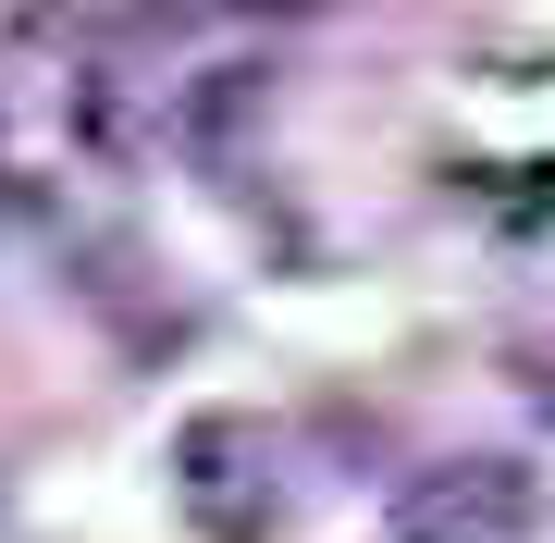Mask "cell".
<instances>
[{
    "label": "cell",
    "instance_id": "2",
    "mask_svg": "<svg viewBox=\"0 0 555 543\" xmlns=\"http://www.w3.org/2000/svg\"><path fill=\"white\" fill-rule=\"evenodd\" d=\"M506 531H531V469L518 457H456L408 506V543H506Z\"/></svg>",
    "mask_w": 555,
    "mask_h": 543
},
{
    "label": "cell",
    "instance_id": "1",
    "mask_svg": "<svg viewBox=\"0 0 555 543\" xmlns=\"http://www.w3.org/2000/svg\"><path fill=\"white\" fill-rule=\"evenodd\" d=\"M173 494L185 519H198V543H272V494H259V432L247 421H185L173 444Z\"/></svg>",
    "mask_w": 555,
    "mask_h": 543
}]
</instances>
